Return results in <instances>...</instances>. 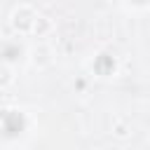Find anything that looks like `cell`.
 Masks as SVG:
<instances>
[{
  "label": "cell",
  "instance_id": "obj_1",
  "mask_svg": "<svg viewBox=\"0 0 150 150\" xmlns=\"http://www.w3.org/2000/svg\"><path fill=\"white\" fill-rule=\"evenodd\" d=\"M38 14L28 7V5H21V7H16L14 9V14H12V26L19 30V33H33V30H38Z\"/></svg>",
  "mask_w": 150,
  "mask_h": 150
},
{
  "label": "cell",
  "instance_id": "obj_2",
  "mask_svg": "<svg viewBox=\"0 0 150 150\" xmlns=\"http://www.w3.org/2000/svg\"><path fill=\"white\" fill-rule=\"evenodd\" d=\"M9 82H12V70H9V66L5 61H0V87H5Z\"/></svg>",
  "mask_w": 150,
  "mask_h": 150
}]
</instances>
